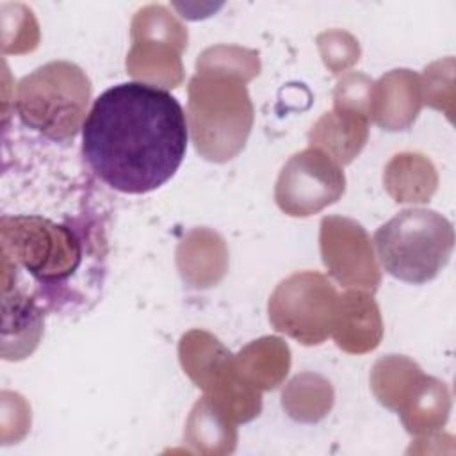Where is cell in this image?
<instances>
[{"instance_id": "cell-1", "label": "cell", "mask_w": 456, "mask_h": 456, "mask_svg": "<svg viewBox=\"0 0 456 456\" xmlns=\"http://www.w3.org/2000/svg\"><path fill=\"white\" fill-rule=\"evenodd\" d=\"M189 128L180 102L166 89L123 82L105 89L82 125V157L110 189L146 194L178 171Z\"/></svg>"}, {"instance_id": "cell-2", "label": "cell", "mask_w": 456, "mask_h": 456, "mask_svg": "<svg viewBox=\"0 0 456 456\" xmlns=\"http://www.w3.org/2000/svg\"><path fill=\"white\" fill-rule=\"evenodd\" d=\"M4 256L30 280L28 296L50 310H89L107 269V239L98 214L80 210L53 221L39 214L2 217Z\"/></svg>"}, {"instance_id": "cell-3", "label": "cell", "mask_w": 456, "mask_h": 456, "mask_svg": "<svg viewBox=\"0 0 456 456\" xmlns=\"http://www.w3.org/2000/svg\"><path fill=\"white\" fill-rule=\"evenodd\" d=\"M374 246L390 276L420 285L433 280L449 262L454 230L436 210L404 208L376 230Z\"/></svg>"}, {"instance_id": "cell-4", "label": "cell", "mask_w": 456, "mask_h": 456, "mask_svg": "<svg viewBox=\"0 0 456 456\" xmlns=\"http://www.w3.org/2000/svg\"><path fill=\"white\" fill-rule=\"evenodd\" d=\"M338 297L317 273H301L278 285L269 301L274 328L301 344H321L335 328Z\"/></svg>"}, {"instance_id": "cell-5", "label": "cell", "mask_w": 456, "mask_h": 456, "mask_svg": "<svg viewBox=\"0 0 456 456\" xmlns=\"http://www.w3.org/2000/svg\"><path fill=\"white\" fill-rule=\"evenodd\" d=\"M346 178L331 155L308 148L289 159L276 182V203L289 216H310L344 194Z\"/></svg>"}, {"instance_id": "cell-6", "label": "cell", "mask_w": 456, "mask_h": 456, "mask_svg": "<svg viewBox=\"0 0 456 456\" xmlns=\"http://www.w3.org/2000/svg\"><path fill=\"white\" fill-rule=\"evenodd\" d=\"M4 333L2 354L5 360H21L39 344L43 333V306L27 294L4 290Z\"/></svg>"}]
</instances>
